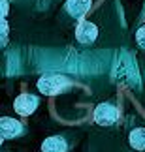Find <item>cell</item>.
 <instances>
[{
  "mask_svg": "<svg viewBox=\"0 0 145 152\" xmlns=\"http://www.w3.org/2000/svg\"><path fill=\"white\" fill-rule=\"evenodd\" d=\"M68 85V79L64 77V75H43L42 79L38 81V88L42 94H47V96H53L57 94V92H60L64 86Z\"/></svg>",
  "mask_w": 145,
  "mask_h": 152,
  "instance_id": "1",
  "label": "cell"
},
{
  "mask_svg": "<svg viewBox=\"0 0 145 152\" xmlns=\"http://www.w3.org/2000/svg\"><path fill=\"white\" fill-rule=\"evenodd\" d=\"M117 116H119V111L111 103H100L94 109V120L100 126H111L117 120Z\"/></svg>",
  "mask_w": 145,
  "mask_h": 152,
  "instance_id": "2",
  "label": "cell"
},
{
  "mask_svg": "<svg viewBox=\"0 0 145 152\" xmlns=\"http://www.w3.org/2000/svg\"><path fill=\"white\" fill-rule=\"evenodd\" d=\"M13 107H15V111L21 116H28V115H32L34 111H36V107H38V98L32 96V94H21V96L15 98Z\"/></svg>",
  "mask_w": 145,
  "mask_h": 152,
  "instance_id": "3",
  "label": "cell"
},
{
  "mask_svg": "<svg viewBox=\"0 0 145 152\" xmlns=\"http://www.w3.org/2000/svg\"><path fill=\"white\" fill-rule=\"evenodd\" d=\"M96 36H98V28H96V25H92L91 21H79V25H77V28H75V38L79 39L81 43H85V45H89V43H92L96 39Z\"/></svg>",
  "mask_w": 145,
  "mask_h": 152,
  "instance_id": "4",
  "label": "cell"
},
{
  "mask_svg": "<svg viewBox=\"0 0 145 152\" xmlns=\"http://www.w3.org/2000/svg\"><path fill=\"white\" fill-rule=\"evenodd\" d=\"M0 132H2V139H11L17 137L23 132V124L15 118H10V116H2L0 120Z\"/></svg>",
  "mask_w": 145,
  "mask_h": 152,
  "instance_id": "5",
  "label": "cell"
},
{
  "mask_svg": "<svg viewBox=\"0 0 145 152\" xmlns=\"http://www.w3.org/2000/svg\"><path fill=\"white\" fill-rule=\"evenodd\" d=\"M92 0H68L66 2V11L75 19H81L87 11L91 10Z\"/></svg>",
  "mask_w": 145,
  "mask_h": 152,
  "instance_id": "6",
  "label": "cell"
},
{
  "mask_svg": "<svg viewBox=\"0 0 145 152\" xmlns=\"http://www.w3.org/2000/svg\"><path fill=\"white\" fill-rule=\"evenodd\" d=\"M66 141L60 135H53L47 137L42 145V152H66Z\"/></svg>",
  "mask_w": 145,
  "mask_h": 152,
  "instance_id": "7",
  "label": "cell"
},
{
  "mask_svg": "<svg viewBox=\"0 0 145 152\" xmlns=\"http://www.w3.org/2000/svg\"><path fill=\"white\" fill-rule=\"evenodd\" d=\"M128 143L134 150H145V128H136L130 132Z\"/></svg>",
  "mask_w": 145,
  "mask_h": 152,
  "instance_id": "8",
  "label": "cell"
},
{
  "mask_svg": "<svg viewBox=\"0 0 145 152\" xmlns=\"http://www.w3.org/2000/svg\"><path fill=\"white\" fill-rule=\"evenodd\" d=\"M8 21L6 19H2V45H6L8 43Z\"/></svg>",
  "mask_w": 145,
  "mask_h": 152,
  "instance_id": "9",
  "label": "cell"
},
{
  "mask_svg": "<svg viewBox=\"0 0 145 152\" xmlns=\"http://www.w3.org/2000/svg\"><path fill=\"white\" fill-rule=\"evenodd\" d=\"M136 39H138V43H140L141 47H145V26H141L140 30H138V34H136Z\"/></svg>",
  "mask_w": 145,
  "mask_h": 152,
  "instance_id": "10",
  "label": "cell"
},
{
  "mask_svg": "<svg viewBox=\"0 0 145 152\" xmlns=\"http://www.w3.org/2000/svg\"><path fill=\"white\" fill-rule=\"evenodd\" d=\"M8 15V0H2V19H6Z\"/></svg>",
  "mask_w": 145,
  "mask_h": 152,
  "instance_id": "11",
  "label": "cell"
}]
</instances>
